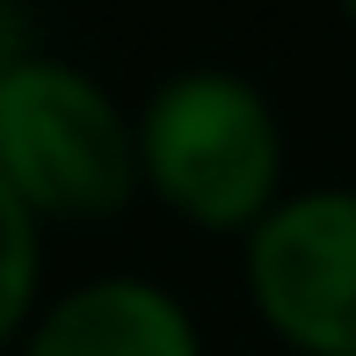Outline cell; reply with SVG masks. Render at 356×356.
I'll return each instance as SVG.
<instances>
[{
	"instance_id": "5b68a950",
	"label": "cell",
	"mask_w": 356,
	"mask_h": 356,
	"mask_svg": "<svg viewBox=\"0 0 356 356\" xmlns=\"http://www.w3.org/2000/svg\"><path fill=\"white\" fill-rule=\"evenodd\" d=\"M37 262H44V240H37V211L15 197V182L0 175V342L15 334V320L29 313L37 298Z\"/></svg>"
},
{
	"instance_id": "6da1fadb",
	"label": "cell",
	"mask_w": 356,
	"mask_h": 356,
	"mask_svg": "<svg viewBox=\"0 0 356 356\" xmlns=\"http://www.w3.org/2000/svg\"><path fill=\"white\" fill-rule=\"evenodd\" d=\"M138 168L182 218L240 233L277 204L284 124L277 102L233 66H182L131 109Z\"/></svg>"
},
{
	"instance_id": "277c9868",
	"label": "cell",
	"mask_w": 356,
	"mask_h": 356,
	"mask_svg": "<svg viewBox=\"0 0 356 356\" xmlns=\"http://www.w3.org/2000/svg\"><path fill=\"white\" fill-rule=\"evenodd\" d=\"M22 356H204L197 320L153 277H88L44 305Z\"/></svg>"
},
{
	"instance_id": "8992f818",
	"label": "cell",
	"mask_w": 356,
	"mask_h": 356,
	"mask_svg": "<svg viewBox=\"0 0 356 356\" xmlns=\"http://www.w3.org/2000/svg\"><path fill=\"white\" fill-rule=\"evenodd\" d=\"M22 58H29V15H22V0H0V80Z\"/></svg>"
},
{
	"instance_id": "52a82bcc",
	"label": "cell",
	"mask_w": 356,
	"mask_h": 356,
	"mask_svg": "<svg viewBox=\"0 0 356 356\" xmlns=\"http://www.w3.org/2000/svg\"><path fill=\"white\" fill-rule=\"evenodd\" d=\"M342 15H349V22H356V0H342Z\"/></svg>"
},
{
	"instance_id": "7a4b0ae2",
	"label": "cell",
	"mask_w": 356,
	"mask_h": 356,
	"mask_svg": "<svg viewBox=\"0 0 356 356\" xmlns=\"http://www.w3.org/2000/svg\"><path fill=\"white\" fill-rule=\"evenodd\" d=\"M0 175L37 218H109L145 182L138 124L88 66L29 51L0 80Z\"/></svg>"
},
{
	"instance_id": "3957f363",
	"label": "cell",
	"mask_w": 356,
	"mask_h": 356,
	"mask_svg": "<svg viewBox=\"0 0 356 356\" xmlns=\"http://www.w3.org/2000/svg\"><path fill=\"white\" fill-rule=\"evenodd\" d=\"M248 284L262 320L305 356H356V189L320 182L248 225Z\"/></svg>"
}]
</instances>
